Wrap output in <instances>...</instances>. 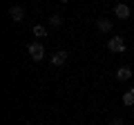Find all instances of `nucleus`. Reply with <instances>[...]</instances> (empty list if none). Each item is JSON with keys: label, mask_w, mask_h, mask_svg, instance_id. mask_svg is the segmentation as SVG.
Instances as JSON below:
<instances>
[{"label": "nucleus", "mask_w": 134, "mask_h": 125, "mask_svg": "<svg viewBox=\"0 0 134 125\" xmlns=\"http://www.w3.org/2000/svg\"><path fill=\"white\" fill-rule=\"evenodd\" d=\"M96 29H98V31H112V20L98 18V20H96Z\"/></svg>", "instance_id": "423d86ee"}, {"label": "nucleus", "mask_w": 134, "mask_h": 125, "mask_svg": "<svg viewBox=\"0 0 134 125\" xmlns=\"http://www.w3.org/2000/svg\"><path fill=\"white\" fill-rule=\"evenodd\" d=\"M123 105H127V107L134 105V87H130V92L123 94Z\"/></svg>", "instance_id": "6e6552de"}, {"label": "nucleus", "mask_w": 134, "mask_h": 125, "mask_svg": "<svg viewBox=\"0 0 134 125\" xmlns=\"http://www.w3.org/2000/svg\"><path fill=\"white\" fill-rule=\"evenodd\" d=\"M34 36H38V38H45V36H47V29H45L43 25H36V27H34Z\"/></svg>", "instance_id": "1a4fd4ad"}, {"label": "nucleus", "mask_w": 134, "mask_h": 125, "mask_svg": "<svg viewBox=\"0 0 134 125\" xmlns=\"http://www.w3.org/2000/svg\"><path fill=\"white\" fill-rule=\"evenodd\" d=\"M34 2H36V0H34Z\"/></svg>", "instance_id": "ddd939ff"}, {"label": "nucleus", "mask_w": 134, "mask_h": 125, "mask_svg": "<svg viewBox=\"0 0 134 125\" xmlns=\"http://www.w3.org/2000/svg\"><path fill=\"white\" fill-rule=\"evenodd\" d=\"M114 14H116V18H121V20H127V18H130V7L125 5V2H119V5L114 7Z\"/></svg>", "instance_id": "20e7f679"}, {"label": "nucleus", "mask_w": 134, "mask_h": 125, "mask_svg": "<svg viewBox=\"0 0 134 125\" xmlns=\"http://www.w3.org/2000/svg\"><path fill=\"white\" fill-rule=\"evenodd\" d=\"M132 69L130 67H119L116 69V78H119V81H127V78H132Z\"/></svg>", "instance_id": "0eeeda50"}, {"label": "nucleus", "mask_w": 134, "mask_h": 125, "mask_svg": "<svg viewBox=\"0 0 134 125\" xmlns=\"http://www.w3.org/2000/svg\"><path fill=\"white\" fill-rule=\"evenodd\" d=\"M9 18L14 20V22L25 20V7H23V5H14V7H9Z\"/></svg>", "instance_id": "7ed1b4c3"}, {"label": "nucleus", "mask_w": 134, "mask_h": 125, "mask_svg": "<svg viewBox=\"0 0 134 125\" xmlns=\"http://www.w3.org/2000/svg\"><path fill=\"white\" fill-rule=\"evenodd\" d=\"M49 25H52V27H60L63 25V16H52V18H49Z\"/></svg>", "instance_id": "9d476101"}, {"label": "nucleus", "mask_w": 134, "mask_h": 125, "mask_svg": "<svg viewBox=\"0 0 134 125\" xmlns=\"http://www.w3.org/2000/svg\"><path fill=\"white\" fill-rule=\"evenodd\" d=\"M67 60V52H56L52 56V65H56V67H60V65H65Z\"/></svg>", "instance_id": "39448f33"}, {"label": "nucleus", "mask_w": 134, "mask_h": 125, "mask_svg": "<svg viewBox=\"0 0 134 125\" xmlns=\"http://www.w3.org/2000/svg\"><path fill=\"white\" fill-rule=\"evenodd\" d=\"M110 125H123V118H112Z\"/></svg>", "instance_id": "9b49d317"}, {"label": "nucleus", "mask_w": 134, "mask_h": 125, "mask_svg": "<svg viewBox=\"0 0 134 125\" xmlns=\"http://www.w3.org/2000/svg\"><path fill=\"white\" fill-rule=\"evenodd\" d=\"M107 49L114 54H121L125 49V40L121 38V36H114V38H110V43H107Z\"/></svg>", "instance_id": "f03ea898"}, {"label": "nucleus", "mask_w": 134, "mask_h": 125, "mask_svg": "<svg viewBox=\"0 0 134 125\" xmlns=\"http://www.w3.org/2000/svg\"><path fill=\"white\" fill-rule=\"evenodd\" d=\"M27 52H29V56H31L34 60H43V58H45V47L40 43H29Z\"/></svg>", "instance_id": "f257e3e1"}, {"label": "nucleus", "mask_w": 134, "mask_h": 125, "mask_svg": "<svg viewBox=\"0 0 134 125\" xmlns=\"http://www.w3.org/2000/svg\"><path fill=\"white\" fill-rule=\"evenodd\" d=\"M60 2H67V0H60Z\"/></svg>", "instance_id": "f8f14e48"}]
</instances>
